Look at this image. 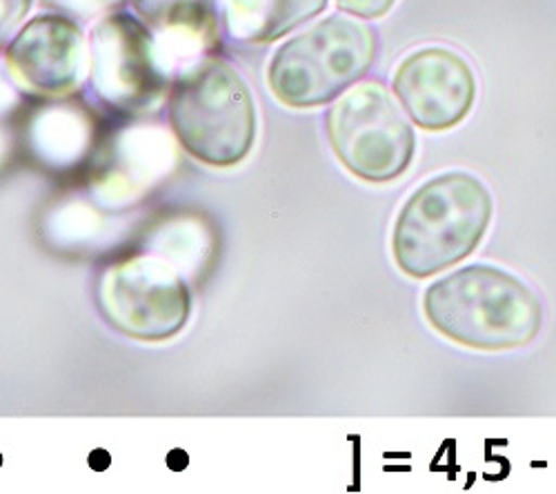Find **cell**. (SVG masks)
<instances>
[{
	"mask_svg": "<svg viewBox=\"0 0 556 494\" xmlns=\"http://www.w3.org/2000/svg\"><path fill=\"white\" fill-rule=\"evenodd\" d=\"M424 314L441 337L479 352L526 347L543 330L539 294L488 263L458 267L432 281L424 292Z\"/></svg>",
	"mask_w": 556,
	"mask_h": 494,
	"instance_id": "6da1fadb",
	"label": "cell"
},
{
	"mask_svg": "<svg viewBox=\"0 0 556 494\" xmlns=\"http://www.w3.org/2000/svg\"><path fill=\"white\" fill-rule=\"evenodd\" d=\"M494 216L485 183L470 172H443L416 188L403 203L394 230L392 256L414 281L432 279L472 256Z\"/></svg>",
	"mask_w": 556,
	"mask_h": 494,
	"instance_id": "7a4b0ae2",
	"label": "cell"
},
{
	"mask_svg": "<svg viewBox=\"0 0 556 494\" xmlns=\"http://www.w3.org/2000/svg\"><path fill=\"white\" fill-rule=\"evenodd\" d=\"M169 123L176 139L197 161L235 167L256 139V107L239 72L220 59L185 69L172 85Z\"/></svg>",
	"mask_w": 556,
	"mask_h": 494,
	"instance_id": "3957f363",
	"label": "cell"
},
{
	"mask_svg": "<svg viewBox=\"0 0 556 494\" xmlns=\"http://www.w3.org/2000/svg\"><path fill=\"white\" fill-rule=\"evenodd\" d=\"M379 54L377 31L334 14L290 38L267 67L274 97L288 107L309 110L339 99L372 69Z\"/></svg>",
	"mask_w": 556,
	"mask_h": 494,
	"instance_id": "277c9868",
	"label": "cell"
},
{
	"mask_svg": "<svg viewBox=\"0 0 556 494\" xmlns=\"http://www.w3.org/2000/svg\"><path fill=\"white\" fill-rule=\"evenodd\" d=\"M326 127L339 163L365 183H392L414 163V127L379 80L345 92L328 112Z\"/></svg>",
	"mask_w": 556,
	"mask_h": 494,
	"instance_id": "5b68a950",
	"label": "cell"
},
{
	"mask_svg": "<svg viewBox=\"0 0 556 494\" xmlns=\"http://www.w3.org/2000/svg\"><path fill=\"white\" fill-rule=\"evenodd\" d=\"M99 307L112 328L138 341H167L188 326L192 296L167 263L134 256L108 267L97 290Z\"/></svg>",
	"mask_w": 556,
	"mask_h": 494,
	"instance_id": "8992f818",
	"label": "cell"
},
{
	"mask_svg": "<svg viewBox=\"0 0 556 494\" xmlns=\"http://www.w3.org/2000/svg\"><path fill=\"white\" fill-rule=\"evenodd\" d=\"M89 52V80L105 105L127 114L159 105L167 78L148 25L129 14L105 16L91 29Z\"/></svg>",
	"mask_w": 556,
	"mask_h": 494,
	"instance_id": "52a82bcc",
	"label": "cell"
},
{
	"mask_svg": "<svg viewBox=\"0 0 556 494\" xmlns=\"http://www.w3.org/2000/svg\"><path fill=\"white\" fill-rule=\"evenodd\" d=\"M392 89L416 127L447 131L470 116L479 85L466 59L434 45L407 54L399 63Z\"/></svg>",
	"mask_w": 556,
	"mask_h": 494,
	"instance_id": "ba28073f",
	"label": "cell"
},
{
	"mask_svg": "<svg viewBox=\"0 0 556 494\" xmlns=\"http://www.w3.org/2000/svg\"><path fill=\"white\" fill-rule=\"evenodd\" d=\"M5 61L12 78L27 92L65 97L85 76L83 29L67 16H38L12 38Z\"/></svg>",
	"mask_w": 556,
	"mask_h": 494,
	"instance_id": "9c48e42d",
	"label": "cell"
},
{
	"mask_svg": "<svg viewBox=\"0 0 556 494\" xmlns=\"http://www.w3.org/2000/svg\"><path fill=\"white\" fill-rule=\"evenodd\" d=\"M328 0H220L225 31L239 42H274L326 12Z\"/></svg>",
	"mask_w": 556,
	"mask_h": 494,
	"instance_id": "30bf717a",
	"label": "cell"
},
{
	"mask_svg": "<svg viewBox=\"0 0 556 494\" xmlns=\"http://www.w3.org/2000/svg\"><path fill=\"white\" fill-rule=\"evenodd\" d=\"M143 23L172 38L205 40L214 34V0H131Z\"/></svg>",
	"mask_w": 556,
	"mask_h": 494,
	"instance_id": "8fae6325",
	"label": "cell"
},
{
	"mask_svg": "<svg viewBox=\"0 0 556 494\" xmlns=\"http://www.w3.org/2000/svg\"><path fill=\"white\" fill-rule=\"evenodd\" d=\"M337 5L341 12L361 21H377L396 5V0H337Z\"/></svg>",
	"mask_w": 556,
	"mask_h": 494,
	"instance_id": "7c38bea8",
	"label": "cell"
},
{
	"mask_svg": "<svg viewBox=\"0 0 556 494\" xmlns=\"http://www.w3.org/2000/svg\"><path fill=\"white\" fill-rule=\"evenodd\" d=\"M31 0H0V48L27 16Z\"/></svg>",
	"mask_w": 556,
	"mask_h": 494,
	"instance_id": "4fadbf2b",
	"label": "cell"
},
{
	"mask_svg": "<svg viewBox=\"0 0 556 494\" xmlns=\"http://www.w3.org/2000/svg\"><path fill=\"white\" fill-rule=\"evenodd\" d=\"M45 3L70 12V14H78V16H91V14H99L112 5H116L118 0H45Z\"/></svg>",
	"mask_w": 556,
	"mask_h": 494,
	"instance_id": "5bb4252c",
	"label": "cell"
}]
</instances>
